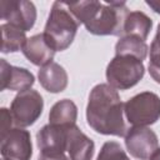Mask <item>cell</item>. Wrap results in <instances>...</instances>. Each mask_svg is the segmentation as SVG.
Here are the masks:
<instances>
[{
	"label": "cell",
	"instance_id": "6da1fadb",
	"mask_svg": "<svg viewBox=\"0 0 160 160\" xmlns=\"http://www.w3.org/2000/svg\"><path fill=\"white\" fill-rule=\"evenodd\" d=\"M86 121L98 134L125 136L128 128L124 121V102L109 84H98L91 89L86 105Z\"/></svg>",
	"mask_w": 160,
	"mask_h": 160
},
{
	"label": "cell",
	"instance_id": "7a4b0ae2",
	"mask_svg": "<svg viewBox=\"0 0 160 160\" xmlns=\"http://www.w3.org/2000/svg\"><path fill=\"white\" fill-rule=\"evenodd\" d=\"M68 9L78 20L84 24L86 30L92 35H122V28L128 14L130 12L125 1L95 0L66 2Z\"/></svg>",
	"mask_w": 160,
	"mask_h": 160
},
{
	"label": "cell",
	"instance_id": "3957f363",
	"mask_svg": "<svg viewBox=\"0 0 160 160\" xmlns=\"http://www.w3.org/2000/svg\"><path fill=\"white\" fill-rule=\"evenodd\" d=\"M79 25L78 20L68 9L66 2L54 1L42 34L55 51H64L72 44Z\"/></svg>",
	"mask_w": 160,
	"mask_h": 160
},
{
	"label": "cell",
	"instance_id": "277c9868",
	"mask_svg": "<svg viewBox=\"0 0 160 160\" xmlns=\"http://www.w3.org/2000/svg\"><path fill=\"white\" fill-rule=\"evenodd\" d=\"M145 74L142 61L131 55H115L106 66L108 84L115 90H128L135 86Z\"/></svg>",
	"mask_w": 160,
	"mask_h": 160
},
{
	"label": "cell",
	"instance_id": "5b68a950",
	"mask_svg": "<svg viewBox=\"0 0 160 160\" xmlns=\"http://www.w3.org/2000/svg\"><path fill=\"white\" fill-rule=\"evenodd\" d=\"M124 115L132 126H149L160 119V98L152 91H142L124 102Z\"/></svg>",
	"mask_w": 160,
	"mask_h": 160
},
{
	"label": "cell",
	"instance_id": "8992f818",
	"mask_svg": "<svg viewBox=\"0 0 160 160\" xmlns=\"http://www.w3.org/2000/svg\"><path fill=\"white\" fill-rule=\"evenodd\" d=\"M44 109V100L40 92L29 89L18 92L10 105V114L15 128H28L35 124Z\"/></svg>",
	"mask_w": 160,
	"mask_h": 160
},
{
	"label": "cell",
	"instance_id": "52a82bcc",
	"mask_svg": "<svg viewBox=\"0 0 160 160\" xmlns=\"http://www.w3.org/2000/svg\"><path fill=\"white\" fill-rule=\"evenodd\" d=\"M124 138L126 150L138 160H149L159 148L158 135L148 126H131Z\"/></svg>",
	"mask_w": 160,
	"mask_h": 160
},
{
	"label": "cell",
	"instance_id": "ba28073f",
	"mask_svg": "<svg viewBox=\"0 0 160 160\" xmlns=\"http://www.w3.org/2000/svg\"><path fill=\"white\" fill-rule=\"evenodd\" d=\"M0 18L26 32L35 25L36 8L34 2L26 0H2L0 1Z\"/></svg>",
	"mask_w": 160,
	"mask_h": 160
},
{
	"label": "cell",
	"instance_id": "9c48e42d",
	"mask_svg": "<svg viewBox=\"0 0 160 160\" xmlns=\"http://www.w3.org/2000/svg\"><path fill=\"white\" fill-rule=\"evenodd\" d=\"M0 154L2 160H30L32 156L30 132L22 128H12L0 138Z\"/></svg>",
	"mask_w": 160,
	"mask_h": 160
},
{
	"label": "cell",
	"instance_id": "30bf717a",
	"mask_svg": "<svg viewBox=\"0 0 160 160\" xmlns=\"http://www.w3.org/2000/svg\"><path fill=\"white\" fill-rule=\"evenodd\" d=\"M0 74L1 90H12L21 92L31 89L35 82V78L30 70L10 65L5 59H0Z\"/></svg>",
	"mask_w": 160,
	"mask_h": 160
},
{
	"label": "cell",
	"instance_id": "8fae6325",
	"mask_svg": "<svg viewBox=\"0 0 160 160\" xmlns=\"http://www.w3.org/2000/svg\"><path fill=\"white\" fill-rule=\"evenodd\" d=\"M66 151L70 160H92L95 144L79 126L72 125L66 129Z\"/></svg>",
	"mask_w": 160,
	"mask_h": 160
},
{
	"label": "cell",
	"instance_id": "7c38bea8",
	"mask_svg": "<svg viewBox=\"0 0 160 160\" xmlns=\"http://www.w3.org/2000/svg\"><path fill=\"white\" fill-rule=\"evenodd\" d=\"M66 129L55 125H44L36 134V145L40 152L61 154L66 151Z\"/></svg>",
	"mask_w": 160,
	"mask_h": 160
},
{
	"label": "cell",
	"instance_id": "4fadbf2b",
	"mask_svg": "<svg viewBox=\"0 0 160 160\" xmlns=\"http://www.w3.org/2000/svg\"><path fill=\"white\" fill-rule=\"evenodd\" d=\"M21 51L31 64L40 68L52 62L54 55L56 52L48 44V41L44 38V34H36L28 38Z\"/></svg>",
	"mask_w": 160,
	"mask_h": 160
},
{
	"label": "cell",
	"instance_id": "5bb4252c",
	"mask_svg": "<svg viewBox=\"0 0 160 160\" xmlns=\"http://www.w3.org/2000/svg\"><path fill=\"white\" fill-rule=\"evenodd\" d=\"M38 79L40 85L51 94L64 91L69 81L66 70L55 61L40 68L38 71Z\"/></svg>",
	"mask_w": 160,
	"mask_h": 160
},
{
	"label": "cell",
	"instance_id": "9a60e30c",
	"mask_svg": "<svg viewBox=\"0 0 160 160\" xmlns=\"http://www.w3.org/2000/svg\"><path fill=\"white\" fill-rule=\"evenodd\" d=\"M78 119V108L75 102L70 99H62L56 101L49 112V124L60 126V128H70L76 125Z\"/></svg>",
	"mask_w": 160,
	"mask_h": 160
},
{
	"label": "cell",
	"instance_id": "2e32d148",
	"mask_svg": "<svg viewBox=\"0 0 160 160\" xmlns=\"http://www.w3.org/2000/svg\"><path fill=\"white\" fill-rule=\"evenodd\" d=\"M151 29H152V20L145 12L130 11L125 19L121 36H126V35L138 36L145 41L148 39Z\"/></svg>",
	"mask_w": 160,
	"mask_h": 160
},
{
	"label": "cell",
	"instance_id": "e0dca14e",
	"mask_svg": "<svg viewBox=\"0 0 160 160\" xmlns=\"http://www.w3.org/2000/svg\"><path fill=\"white\" fill-rule=\"evenodd\" d=\"M0 30H1V52L9 54L22 50L28 40L25 31L8 22L1 24Z\"/></svg>",
	"mask_w": 160,
	"mask_h": 160
},
{
	"label": "cell",
	"instance_id": "ac0fdd59",
	"mask_svg": "<svg viewBox=\"0 0 160 160\" xmlns=\"http://www.w3.org/2000/svg\"><path fill=\"white\" fill-rule=\"evenodd\" d=\"M148 51L149 46L146 41L138 36H121L115 45V55H131L140 59L141 61H144L148 56Z\"/></svg>",
	"mask_w": 160,
	"mask_h": 160
},
{
	"label": "cell",
	"instance_id": "d6986e66",
	"mask_svg": "<svg viewBox=\"0 0 160 160\" xmlns=\"http://www.w3.org/2000/svg\"><path fill=\"white\" fill-rule=\"evenodd\" d=\"M96 160H130V159L119 142L106 141L101 146Z\"/></svg>",
	"mask_w": 160,
	"mask_h": 160
},
{
	"label": "cell",
	"instance_id": "ffe728a7",
	"mask_svg": "<svg viewBox=\"0 0 160 160\" xmlns=\"http://www.w3.org/2000/svg\"><path fill=\"white\" fill-rule=\"evenodd\" d=\"M149 74L158 84H160V51L150 50Z\"/></svg>",
	"mask_w": 160,
	"mask_h": 160
},
{
	"label": "cell",
	"instance_id": "44dd1931",
	"mask_svg": "<svg viewBox=\"0 0 160 160\" xmlns=\"http://www.w3.org/2000/svg\"><path fill=\"white\" fill-rule=\"evenodd\" d=\"M0 114H1V124H0V138H2L4 135H6L12 128L11 125L14 124L12 121V118H11V114H10V110H8L6 108H2L0 110Z\"/></svg>",
	"mask_w": 160,
	"mask_h": 160
},
{
	"label": "cell",
	"instance_id": "7402d4cb",
	"mask_svg": "<svg viewBox=\"0 0 160 160\" xmlns=\"http://www.w3.org/2000/svg\"><path fill=\"white\" fill-rule=\"evenodd\" d=\"M38 160H70V159H69V156L65 155V152H61V154H45V152H40Z\"/></svg>",
	"mask_w": 160,
	"mask_h": 160
},
{
	"label": "cell",
	"instance_id": "603a6c76",
	"mask_svg": "<svg viewBox=\"0 0 160 160\" xmlns=\"http://www.w3.org/2000/svg\"><path fill=\"white\" fill-rule=\"evenodd\" d=\"M150 49H151V50H158V51H160V22H159V25H158V30H156V34H155V36H154V40H152V42H151V45H150Z\"/></svg>",
	"mask_w": 160,
	"mask_h": 160
},
{
	"label": "cell",
	"instance_id": "cb8c5ba5",
	"mask_svg": "<svg viewBox=\"0 0 160 160\" xmlns=\"http://www.w3.org/2000/svg\"><path fill=\"white\" fill-rule=\"evenodd\" d=\"M145 2L152 11H155L156 14H160V0H146Z\"/></svg>",
	"mask_w": 160,
	"mask_h": 160
},
{
	"label": "cell",
	"instance_id": "d4e9b609",
	"mask_svg": "<svg viewBox=\"0 0 160 160\" xmlns=\"http://www.w3.org/2000/svg\"><path fill=\"white\" fill-rule=\"evenodd\" d=\"M149 160H160V148L156 149V151L151 155V158H150Z\"/></svg>",
	"mask_w": 160,
	"mask_h": 160
},
{
	"label": "cell",
	"instance_id": "484cf974",
	"mask_svg": "<svg viewBox=\"0 0 160 160\" xmlns=\"http://www.w3.org/2000/svg\"><path fill=\"white\" fill-rule=\"evenodd\" d=\"M1 160H2V159H1Z\"/></svg>",
	"mask_w": 160,
	"mask_h": 160
}]
</instances>
